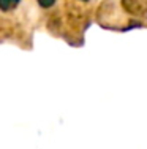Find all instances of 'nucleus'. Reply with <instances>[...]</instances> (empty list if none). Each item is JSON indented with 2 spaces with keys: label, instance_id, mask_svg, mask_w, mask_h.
<instances>
[{
  "label": "nucleus",
  "instance_id": "obj_1",
  "mask_svg": "<svg viewBox=\"0 0 147 149\" xmlns=\"http://www.w3.org/2000/svg\"><path fill=\"white\" fill-rule=\"evenodd\" d=\"M19 5V0H0V10L2 11H10Z\"/></svg>",
  "mask_w": 147,
  "mask_h": 149
},
{
  "label": "nucleus",
  "instance_id": "obj_2",
  "mask_svg": "<svg viewBox=\"0 0 147 149\" xmlns=\"http://www.w3.org/2000/svg\"><path fill=\"white\" fill-rule=\"evenodd\" d=\"M38 3H40V6H43V8H49V6H52L55 3V0H37Z\"/></svg>",
  "mask_w": 147,
  "mask_h": 149
}]
</instances>
